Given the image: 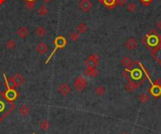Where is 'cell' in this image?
<instances>
[{"label":"cell","mask_w":161,"mask_h":134,"mask_svg":"<svg viewBox=\"0 0 161 134\" xmlns=\"http://www.w3.org/2000/svg\"><path fill=\"white\" fill-rule=\"evenodd\" d=\"M122 64H123V66L126 67V68H130L131 65H133V62H132L130 57L124 56V57H123V59H122Z\"/></svg>","instance_id":"cell-18"},{"label":"cell","mask_w":161,"mask_h":134,"mask_svg":"<svg viewBox=\"0 0 161 134\" xmlns=\"http://www.w3.org/2000/svg\"><path fill=\"white\" fill-rule=\"evenodd\" d=\"M16 46V42L13 41V39H9V41L6 42V48L9 49V50H12L14 49Z\"/></svg>","instance_id":"cell-23"},{"label":"cell","mask_w":161,"mask_h":134,"mask_svg":"<svg viewBox=\"0 0 161 134\" xmlns=\"http://www.w3.org/2000/svg\"><path fill=\"white\" fill-rule=\"evenodd\" d=\"M38 13L41 16H44V15H46L47 13H48V8L47 7H45L44 5H42V6H40V8H38Z\"/></svg>","instance_id":"cell-19"},{"label":"cell","mask_w":161,"mask_h":134,"mask_svg":"<svg viewBox=\"0 0 161 134\" xmlns=\"http://www.w3.org/2000/svg\"><path fill=\"white\" fill-rule=\"evenodd\" d=\"M50 1L51 0H43V2H44V3H49Z\"/></svg>","instance_id":"cell-33"},{"label":"cell","mask_w":161,"mask_h":134,"mask_svg":"<svg viewBox=\"0 0 161 134\" xmlns=\"http://www.w3.org/2000/svg\"><path fill=\"white\" fill-rule=\"evenodd\" d=\"M138 86H140V84L138 83H136L129 81L128 80V83L125 84V89H126L128 92H133L134 90H136Z\"/></svg>","instance_id":"cell-12"},{"label":"cell","mask_w":161,"mask_h":134,"mask_svg":"<svg viewBox=\"0 0 161 134\" xmlns=\"http://www.w3.org/2000/svg\"><path fill=\"white\" fill-rule=\"evenodd\" d=\"M69 38L72 39V41H77V39H79V33H77V32H72L69 35Z\"/></svg>","instance_id":"cell-27"},{"label":"cell","mask_w":161,"mask_h":134,"mask_svg":"<svg viewBox=\"0 0 161 134\" xmlns=\"http://www.w3.org/2000/svg\"><path fill=\"white\" fill-rule=\"evenodd\" d=\"M4 77H5V80H6V82H7V86H8V88L9 87H12V88L18 87V86H20L21 84H23L24 82H25V78L20 73H15L14 75L12 76V77H11L10 80H9V82H10V83H8L6 76H4Z\"/></svg>","instance_id":"cell-3"},{"label":"cell","mask_w":161,"mask_h":134,"mask_svg":"<svg viewBox=\"0 0 161 134\" xmlns=\"http://www.w3.org/2000/svg\"><path fill=\"white\" fill-rule=\"evenodd\" d=\"M121 134H128V133H126V132H122Z\"/></svg>","instance_id":"cell-35"},{"label":"cell","mask_w":161,"mask_h":134,"mask_svg":"<svg viewBox=\"0 0 161 134\" xmlns=\"http://www.w3.org/2000/svg\"><path fill=\"white\" fill-rule=\"evenodd\" d=\"M100 2L104 3L106 7L112 8L116 5V0H99Z\"/></svg>","instance_id":"cell-20"},{"label":"cell","mask_w":161,"mask_h":134,"mask_svg":"<svg viewBox=\"0 0 161 134\" xmlns=\"http://www.w3.org/2000/svg\"><path fill=\"white\" fill-rule=\"evenodd\" d=\"M36 51H37L38 53H40L41 55H45L48 51V47L46 45L45 42H40L37 44V46H36Z\"/></svg>","instance_id":"cell-9"},{"label":"cell","mask_w":161,"mask_h":134,"mask_svg":"<svg viewBox=\"0 0 161 134\" xmlns=\"http://www.w3.org/2000/svg\"><path fill=\"white\" fill-rule=\"evenodd\" d=\"M116 3H117L119 6L123 7L127 3V0H116Z\"/></svg>","instance_id":"cell-29"},{"label":"cell","mask_w":161,"mask_h":134,"mask_svg":"<svg viewBox=\"0 0 161 134\" xmlns=\"http://www.w3.org/2000/svg\"><path fill=\"white\" fill-rule=\"evenodd\" d=\"M99 59H100L99 55L94 53V55H89L88 58L85 60V65H86L87 68H95L98 64Z\"/></svg>","instance_id":"cell-6"},{"label":"cell","mask_w":161,"mask_h":134,"mask_svg":"<svg viewBox=\"0 0 161 134\" xmlns=\"http://www.w3.org/2000/svg\"><path fill=\"white\" fill-rule=\"evenodd\" d=\"M126 10L129 12H135L137 11V5L135 3H133V2L129 3L128 5L126 6Z\"/></svg>","instance_id":"cell-24"},{"label":"cell","mask_w":161,"mask_h":134,"mask_svg":"<svg viewBox=\"0 0 161 134\" xmlns=\"http://www.w3.org/2000/svg\"><path fill=\"white\" fill-rule=\"evenodd\" d=\"M35 33H36V35L38 36V37L43 38V36L46 34V30H45V28L43 27V26H38V27L36 28V30H35Z\"/></svg>","instance_id":"cell-17"},{"label":"cell","mask_w":161,"mask_h":134,"mask_svg":"<svg viewBox=\"0 0 161 134\" xmlns=\"http://www.w3.org/2000/svg\"><path fill=\"white\" fill-rule=\"evenodd\" d=\"M149 98H148V95L145 93L141 94V95H140V97H138V100H140L141 103H145L146 101H148Z\"/></svg>","instance_id":"cell-26"},{"label":"cell","mask_w":161,"mask_h":134,"mask_svg":"<svg viewBox=\"0 0 161 134\" xmlns=\"http://www.w3.org/2000/svg\"><path fill=\"white\" fill-rule=\"evenodd\" d=\"M95 93H96V95H97V96L101 97V96H103V95H104V94L106 93V88H105L104 86H97V87L95 88Z\"/></svg>","instance_id":"cell-21"},{"label":"cell","mask_w":161,"mask_h":134,"mask_svg":"<svg viewBox=\"0 0 161 134\" xmlns=\"http://www.w3.org/2000/svg\"><path fill=\"white\" fill-rule=\"evenodd\" d=\"M40 128H41L42 130H47L48 128H49L48 120H43V121L40 123Z\"/></svg>","instance_id":"cell-25"},{"label":"cell","mask_w":161,"mask_h":134,"mask_svg":"<svg viewBox=\"0 0 161 134\" xmlns=\"http://www.w3.org/2000/svg\"><path fill=\"white\" fill-rule=\"evenodd\" d=\"M16 34L19 38L25 39V38H26V36H28V30L26 27H25V26H21V27L17 29Z\"/></svg>","instance_id":"cell-11"},{"label":"cell","mask_w":161,"mask_h":134,"mask_svg":"<svg viewBox=\"0 0 161 134\" xmlns=\"http://www.w3.org/2000/svg\"><path fill=\"white\" fill-rule=\"evenodd\" d=\"M92 3L89 1V0H80L78 3V7L79 8L84 12H88L91 10L92 8Z\"/></svg>","instance_id":"cell-7"},{"label":"cell","mask_w":161,"mask_h":134,"mask_svg":"<svg viewBox=\"0 0 161 134\" xmlns=\"http://www.w3.org/2000/svg\"><path fill=\"white\" fill-rule=\"evenodd\" d=\"M146 44L151 48H156L160 44V39L155 32L152 31L149 34L146 35Z\"/></svg>","instance_id":"cell-4"},{"label":"cell","mask_w":161,"mask_h":134,"mask_svg":"<svg viewBox=\"0 0 161 134\" xmlns=\"http://www.w3.org/2000/svg\"><path fill=\"white\" fill-rule=\"evenodd\" d=\"M71 90H72L71 86H69L68 83H62L60 86H59V92L61 94V95H63V96H67L68 94H70Z\"/></svg>","instance_id":"cell-8"},{"label":"cell","mask_w":161,"mask_h":134,"mask_svg":"<svg viewBox=\"0 0 161 134\" xmlns=\"http://www.w3.org/2000/svg\"><path fill=\"white\" fill-rule=\"evenodd\" d=\"M125 71L126 72H129V77L128 76H125L129 81H132L136 83L140 84L142 83V82L144 81L143 80V76H144V71L140 68H133L132 69H125Z\"/></svg>","instance_id":"cell-1"},{"label":"cell","mask_w":161,"mask_h":134,"mask_svg":"<svg viewBox=\"0 0 161 134\" xmlns=\"http://www.w3.org/2000/svg\"><path fill=\"white\" fill-rule=\"evenodd\" d=\"M159 39H160V44H159V45H161V37H159Z\"/></svg>","instance_id":"cell-36"},{"label":"cell","mask_w":161,"mask_h":134,"mask_svg":"<svg viewBox=\"0 0 161 134\" xmlns=\"http://www.w3.org/2000/svg\"><path fill=\"white\" fill-rule=\"evenodd\" d=\"M157 28H158L159 30H161V20L157 23Z\"/></svg>","instance_id":"cell-32"},{"label":"cell","mask_w":161,"mask_h":134,"mask_svg":"<svg viewBox=\"0 0 161 134\" xmlns=\"http://www.w3.org/2000/svg\"><path fill=\"white\" fill-rule=\"evenodd\" d=\"M74 87L77 91L80 92L86 87V79L83 75H79L74 83Z\"/></svg>","instance_id":"cell-5"},{"label":"cell","mask_w":161,"mask_h":134,"mask_svg":"<svg viewBox=\"0 0 161 134\" xmlns=\"http://www.w3.org/2000/svg\"><path fill=\"white\" fill-rule=\"evenodd\" d=\"M16 96H17V93L16 91L13 89L12 87H9V90L6 94V98L9 100H13L16 99Z\"/></svg>","instance_id":"cell-13"},{"label":"cell","mask_w":161,"mask_h":134,"mask_svg":"<svg viewBox=\"0 0 161 134\" xmlns=\"http://www.w3.org/2000/svg\"><path fill=\"white\" fill-rule=\"evenodd\" d=\"M26 1H35V0H26Z\"/></svg>","instance_id":"cell-37"},{"label":"cell","mask_w":161,"mask_h":134,"mask_svg":"<svg viewBox=\"0 0 161 134\" xmlns=\"http://www.w3.org/2000/svg\"><path fill=\"white\" fill-rule=\"evenodd\" d=\"M4 2H5V0H0V4H3Z\"/></svg>","instance_id":"cell-34"},{"label":"cell","mask_w":161,"mask_h":134,"mask_svg":"<svg viewBox=\"0 0 161 134\" xmlns=\"http://www.w3.org/2000/svg\"><path fill=\"white\" fill-rule=\"evenodd\" d=\"M54 44H55V48H54V50L52 51L51 55H49V57L47 58V60L45 61V63L47 64L49 61H50V59L52 58V56L55 55V53L59 50V49H62L64 48L66 46L67 44V41L66 39L63 37V36H57V37L55 39V41H54Z\"/></svg>","instance_id":"cell-2"},{"label":"cell","mask_w":161,"mask_h":134,"mask_svg":"<svg viewBox=\"0 0 161 134\" xmlns=\"http://www.w3.org/2000/svg\"><path fill=\"white\" fill-rule=\"evenodd\" d=\"M77 33H79V34H84V33H86V31L88 30V25L85 24V23H80L77 25Z\"/></svg>","instance_id":"cell-16"},{"label":"cell","mask_w":161,"mask_h":134,"mask_svg":"<svg viewBox=\"0 0 161 134\" xmlns=\"http://www.w3.org/2000/svg\"><path fill=\"white\" fill-rule=\"evenodd\" d=\"M155 83L156 84H158V86H161V79H159V78H158V79H156V81H155Z\"/></svg>","instance_id":"cell-31"},{"label":"cell","mask_w":161,"mask_h":134,"mask_svg":"<svg viewBox=\"0 0 161 134\" xmlns=\"http://www.w3.org/2000/svg\"><path fill=\"white\" fill-rule=\"evenodd\" d=\"M140 1L143 3V4H144V5H149V4L152 2V1H153V0H140Z\"/></svg>","instance_id":"cell-30"},{"label":"cell","mask_w":161,"mask_h":134,"mask_svg":"<svg viewBox=\"0 0 161 134\" xmlns=\"http://www.w3.org/2000/svg\"><path fill=\"white\" fill-rule=\"evenodd\" d=\"M153 55H154V57H155L156 60H157L161 65V45L156 47L153 51Z\"/></svg>","instance_id":"cell-15"},{"label":"cell","mask_w":161,"mask_h":134,"mask_svg":"<svg viewBox=\"0 0 161 134\" xmlns=\"http://www.w3.org/2000/svg\"><path fill=\"white\" fill-rule=\"evenodd\" d=\"M26 7L28 10H33L35 7V2L34 1H26Z\"/></svg>","instance_id":"cell-28"},{"label":"cell","mask_w":161,"mask_h":134,"mask_svg":"<svg viewBox=\"0 0 161 134\" xmlns=\"http://www.w3.org/2000/svg\"><path fill=\"white\" fill-rule=\"evenodd\" d=\"M124 45L128 49V50H134V49L137 47L138 42L134 38H128L126 39V41H125Z\"/></svg>","instance_id":"cell-10"},{"label":"cell","mask_w":161,"mask_h":134,"mask_svg":"<svg viewBox=\"0 0 161 134\" xmlns=\"http://www.w3.org/2000/svg\"><path fill=\"white\" fill-rule=\"evenodd\" d=\"M84 72L89 77H96L98 74V71L95 68H87Z\"/></svg>","instance_id":"cell-14"},{"label":"cell","mask_w":161,"mask_h":134,"mask_svg":"<svg viewBox=\"0 0 161 134\" xmlns=\"http://www.w3.org/2000/svg\"><path fill=\"white\" fill-rule=\"evenodd\" d=\"M19 113L22 114V115H26L28 113H29V108H28V106H26V105H22L20 107V109H19Z\"/></svg>","instance_id":"cell-22"}]
</instances>
